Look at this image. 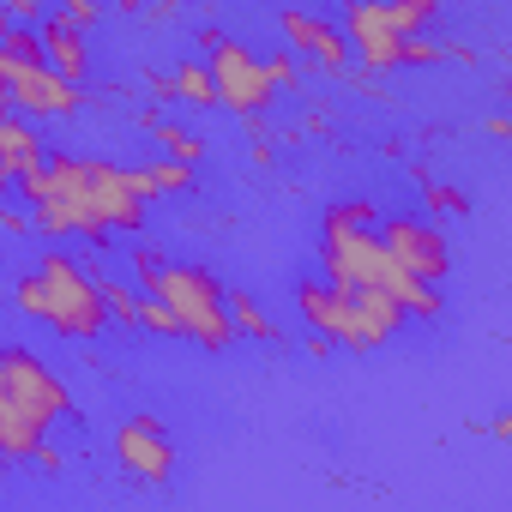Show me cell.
Masks as SVG:
<instances>
[{
  "instance_id": "obj_10",
  "label": "cell",
  "mask_w": 512,
  "mask_h": 512,
  "mask_svg": "<svg viewBox=\"0 0 512 512\" xmlns=\"http://www.w3.org/2000/svg\"><path fill=\"white\" fill-rule=\"evenodd\" d=\"M0 103H13V109L31 115V121H55V115H73V109L85 103V85L61 79L49 61H31V67H19V73L7 79Z\"/></svg>"
},
{
  "instance_id": "obj_26",
  "label": "cell",
  "mask_w": 512,
  "mask_h": 512,
  "mask_svg": "<svg viewBox=\"0 0 512 512\" xmlns=\"http://www.w3.org/2000/svg\"><path fill=\"white\" fill-rule=\"evenodd\" d=\"M0 296H7V284H0Z\"/></svg>"
},
{
  "instance_id": "obj_3",
  "label": "cell",
  "mask_w": 512,
  "mask_h": 512,
  "mask_svg": "<svg viewBox=\"0 0 512 512\" xmlns=\"http://www.w3.org/2000/svg\"><path fill=\"white\" fill-rule=\"evenodd\" d=\"M67 410H73V392L37 350L25 344L0 350V458H31Z\"/></svg>"
},
{
  "instance_id": "obj_13",
  "label": "cell",
  "mask_w": 512,
  "mask_h": 512,
  "mask_svg": "<svg viewBox=\"0 0 512 512\" xmlns=\"http://www.w3.org/2000/svg\"><path fill=\"white\" fill-rule=\"evenodd\" d=\"M278 25H284V43H290L296 55L320 61L326 73H344V67H350V43H344L338 25H326V19H314V13H296V7H290Z\"/></svg>"
},
{
  "instance_id": "obj_7",
  "label": "cell",
  "mask_w": 512,
  "mask_h": 512,
  "mask_svg": "<svg viewBox=\"0 0 512 512\" xmlns=\"http://www.w3.org/2000/svg\"><path fill=\"white\" fill-rule=\"evenodd\" d=\"M205 73H211V97L229 109V115H247V121H260L278 97L272 73L260 55H247L241 43H229L223 31H205Z\"/></svg>"
},
{
  "instance_id": "obj_18",
  "label": "cell",
  "mask_w": 512,
  "mask_h": 512,
  "mask_svg": "<svg viewBox=\"0 0 512 512\" xmlns=\"http://www.w3.org/2000/svg\"><path fill=\"white\" fill-rule=\"evenodd\" d=\"M229 326H235V332H247V338H278V332H272V320L260 314V302H253V296H229Z\"/></svg>"
},
{
  "instance_id": "obj_8",
  "label": "cell",
  "mask_w": 512,
  "mask_h": 512,
  "mask_svg": "<svg viewBox=\"0 0 512 512\" xmlns=\"http://www.w3.org/2000/svg\"><path fill=\"white\" fill-rule=\"evenodd\" d=\"M410 13L398 0H350V19H344V43L362 61V73H392L404 67V37H410Z\"/></svg>"
},
{
  "instance_id": "obj_21",
  "label": "cell",
  "mask_w": 512,
  "mask_h": 512,
  "mask_svg": "<svg viewBox=\"0 0 512 512\" xmlns=\"http://www.w3.org/2000/svg\"><path fill=\"white\" fill-rule=\"evenodd\" d=\"M428 199H434V211H470V199L452 193V187H440V181H428Z\"/></svg>"
},
{
  "instance_id": "obj_11",
  "label": "cell",
  "mask_w": 512,
  "mask_h": 512,
  "mask_svg": "<svg viewBox=\"0 0 512 512\" xmlns=\"http://www.w3.org/2000/svg\"><path fill=\"white\" fill-rule=\"evenodd\" d=\"M115 458L139 482H169L175 476V446H169V434H163L157 416H127L115 428Z\"/></svg>"
},
{
  "instance_id": "obj_19",
  "label": "cell",
  "mask_w": 512,
  "mask_h": 512,
  "mask_svg": "<svg viewBox=\"0 0 512 512\" xmlns=\"http://www.w3.org/2000/svg\"><path fill=\"white\" fill-rule=\"evenodd\" d=\"M133 326H145V332H157V338H181V332H175V314H169L157 296H139V308H133Z\"/></svg>"
},
{
  "instance_id": "obj_9",
  "label": "cell",
  "mask_w": 512,
  "mask_h": 512,
  "mask_svg": "<svg viewBox=\"0 0 512 512\" xmlns=\"http://www.w3.org/2000/svg\"><path fill=\"white\" fill-rule=\"evenodd\" d=\"M380 241H386V253L398 260V272H410V278H422V284H440V278L452 272L446 235H440L428 217H392V223H380Z\"/></svg>"
},
{
  "instance_id": "obj_1",
  "label": "cell",
  "mask_w": 512,
  "mask_h": 512,
  "mask_svg": "<svg viewBox=\"0 0 512 512\" xmlns=\"http://www.w3.org/2000/svg\"><path fill=\"white\" fill-rule=\"evenodd\" d=\"M13 193L31 211V229H43V235L103 241L109 229H139L145 223V199H139L133 175L121 163H103V157L49 151L37 169L13 175Z\"/></svg>"
},
{
  "instance_id": "obj_4",
  "label": "cell",
  "mask_w": 512,
  "mask_h": 512,
  "mask_svg": "<svg viewBox=\"0 0 512 512\" xmlns=\"http://www.w3.org/2000/svg\"><path fill=\"white\" fill-rule=\"evenodd\" d=\"M13 302H19L31 320H43L49 332L79 338V344H91V338H103V332L115 326L109 308H103V284L73 260V253H43L37 272L19 278Z\"/></svg>"
},
{
  "instance_id": "obj_14",
  "label": "cell",
  "mask_w": 512,
  "mask_h": 512,
  "mask_svg": "<svg viewBox=\"0 0 512 512\" xmlns=\"http://www.w3.org/2000/svg\"><path fill=\"white\" fill-rule=\"evenodd\" d=\"M49 151H43V133L31 127V115H19L13 103H0V169H13V175H25V169H37Z\"/></svg>"
},
{
  "instance_id": "obj_6",
  "label": "cell",
  "mask_w": 512,
  "mask_h": 512,
  "mask_svg": "<svg viewBox=\"0 0 512 512\" xmlns=\"http://www.w3.org/2000/svg\"><path fill=\"white\" fill-rule=\"evenodd\" d=\"M302 302V320L326 338V344H344V350H380L398 338L404 326V308L380 290H350V284H302L296 290Z\"/></svg>"
},
{
  "instance_id": "obj_22",
  "label": "cell",
  "mask_w": 512,
  "mask_h": 512,
  "mask_svg": "<svg viewBox=\"0 0 512 512\" xmlns=\"http://www.w3.org/2000/svg\"><path fill=\"white\" fill-rule=\"evenodd\" d=\"M0 229H7V235H31V211H19V205H0Z\"/></svg>"
},
{
  "instance_id": "obj_17",
  "label": "cell",
  "mask_w": 512,
  "mask_h": 512,
  "mask_svg": "<svg viewBox=\"0 0 512 512\" xmlns=\"http://www.w3.org/2000/svg\"><path fill=\"white\" fill-rule=\"evenodd\" d=\"M169 79H175V97H181V103H193V109H217V97H211V73H205V67L187 61V67H175Z\"/></svg>"
},
{
  "instance_id": "obj_15",
  "label": "cell",
  "mask_w": 512,
  "mask_h": 512,
  "mask_svg": "<svg viewBox=\"0 0 512 512\" xmlns=\"http://www.w3.org/2000/svg\"><path fill=\"white\" fill-rule=\"evenodd\" d=\"M127 175H133L139 199H157V193H187V187H193V163H175V157H163V163H139V169H127Z\"/></svg>"
},
{
  "instance_id": "obj_25",
  "label": "cell",
  "mask_w": 512,
  "mask_h": 512,
  "mask_svg": "<svg viewBox=\"0 0 512 512\" xmlns=\"http://www.w3.org/2000/svg\"><path fill=\"white\" fill-rule=\"evenodd\" d=\"M0 193H13V169H0Z\"/></svg>"
},
{
  "instance_id": "obj_12",
  "label": "cell",
  "mask_w": 512,
  "mask_h": 512,
  "mask_svg": "<svg viewBox=\"0 0 512 512\" xmlns=\"http://www.w3.org/2000/svg\"><path fill=\"white\" fill-rule=\"evenodd\" d=\"M37 43H43V61H49L61 79H73V85H85V79H91L85 25H79L73 13H43V19H37Z\"/></svg>"
},
{
  "instance_id": "obj_20",
  "label": "cell",
  "mask_w": 512,
  "mask_h": 512,
  "mask_svg": "<svg viewBox=\"0 0 512 512\" xmlns=\"http://www.w3.org/2000/svg\"><path fill=\"white\" fill-rule=\"evenodd\" d=\"M61 13H73V19H79V25L91 31V25L103 19V0H61Z\"/></svg>"
},
{
  "instance_id": "obj_5",
  "label": "cell",
  "mask_w": 512,
  "mask_h": 512,
  "mask_svg": "<svg viewBox=\"0 0 512 512\" xmlns=\"http://www.w3.org/2000/svg\"><path fill=\"white\" fill-rule=\"evenodd\" d=\"M133 272H139L145 296H157L175 314V332L193 338L199 350H223L235 338L229 302H223V290H217V278L205 266H169V260H157V253H139Z\"/></svg>"
},
{
  "instance_id": "obj_2",
  "label": "cell",
  "mask_w": 512,
  "mask_h": 512,
  "mask_svg": "<svg viewBox=\"0 0 512 512\" xmlns=\"http://www.w3.org/2000/svg\"><path fill=\"white\" fill-rule=\"evenodd\" d=\"M320 260H326V284L380 290L404 314H422V320L440 314V284H422V278L398 272V260L380 241V211L368 199H344V205L326 211V223H320Z\"/></svg>"
},
{
  "instance_id": "obj_23",
  "label": "cell",
  "mask_w": 512,
  "mask_h": 512,
  "mask_svg": "<svg viewBox=\"0 0 512 512\" xmlns=\"http://www.w3.org/2000/svg\"><path fill=\"white\" fill-rule=\"evenodd\" d=\"M266 73H272V85H278V91H284V85H296V61H290V55L266 61Z\"/></svg>"
},
{
  "instance_id": "obj_16",
  "label": "cell",
  "mask_w": 512,
  "mask_h": 512,
  "mask_svg": "<svg viewBox=\"0 0 512 512\" xmlns=\"http://www.w3.org/2000/svg\"><path fill=\"white\" fill-rule=\"evenodd\" d=\"M151 133H157V145H163V151H169L175 163H199V157H205L199 133H193V127H181V121H157Z\"/></svg>"
},
{
  "instance_id": "obj_24",
  "label": "cell",
  "mask_w": 512,
  "mask_h": 512,
  "mask_svg": "<svg viewBox=\"0 0 512 512\" xmlns=\"http://www.w3.org/2000/svg\"><path fill=\"white\" fill-rule=\"evenodd\" d=\"M109 7H121V13H139V0H109Z\"/></svg>"
}]
</instances>
